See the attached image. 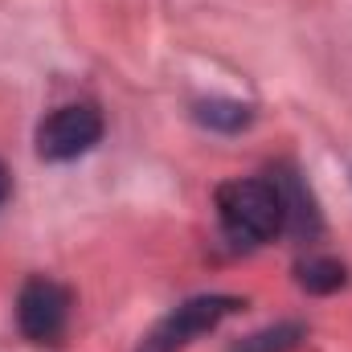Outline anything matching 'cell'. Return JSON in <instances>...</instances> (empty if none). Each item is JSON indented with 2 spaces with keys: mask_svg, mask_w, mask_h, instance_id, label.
Here are the masks:
<instances>
[{
  "mask_svg": "<svg viewBox=\"0 0 352 352\" xmlns=\"http://www.w3.org/2000/svg\"><path fill=\"white\" fill-rule=\"evenodd\" d=\"M266 176H270V184H274V192L283 201V234H291L295 242H311L324 230V217L316 209V197H311L307 180L291 164H274Z\"/></svg>",
  "mask_w": 352,
  "mask_h": 352,
  "instance_id": "5",
  "label": "cell"
},
{
  "mask_svg": "<svg viewBox=\"0 0 352 352\" xmlns=\"http://www.w3.org/2000/svg\"><path fill=\"white\" fill-rule=\"evenodd\" d=\"M8 192H12V176H8V168L0 164V205L8 201Z\"/></svg>",
  "mask_w": 352,
  "mask_h": 352,
  "instance_id": "9",
  "label": "cell"
},
{
  "mask_svg": "<svg viewBox=\"0 0 352 352\" xmlns=\"http://www.w3.org/2000/svg\"><path fill=\"white\" fill-rule=\"evenodd\" d=\"M303 340H307V328L299 320H283V324H270L263 332L242 336L230 352H295Z\"/></svg>",
  "mask_w": 352,
  "mask_h": 352,
  "instance_id": "8",
  "label": "cell"
},
{
  "mask_svg": "<svg viewBox=\"0 0 352 352\" xmlns=\"http://www.w3.org/2000/svg\"><path fill=\"white\" fill-rule=\"evenodd\" d=\"M16 324L33 344H58L70 324V291L45 274L25 278L16 295Z\"/></svg>",
  "mask_w": 352,
  "mask_h": 352,
  "instance_id": "4",
  "label": "cell"
},
{
  "mask_svg": "<svg viewBox=\"0 0 352 352\" xmlns=\"http://www.w3.org/2000/svg\"><path fill=\"white\" fill-rule=\"evenodd\" d=\"M213 205H217V221H221L226 242H234L238 250L266 246L283 234V201H278L270 176L221 180L213 192Z\"/></svg>",
  "mask_w": 352,
  "mask_h": 352,
  "instance_id": "1",
  "label": "cell"
},
{
  "mask_svg": "<svg viewBox=\"0 0 352 352\" xmlns=\"http://www.w3.org/2000/svg\"><path fill=\"white\" fill-rule=\"evenodd\" d=\"M98 140H102V115H98V107L70 102V107H58V111H50L41 119V127H37V156L50 160V164L78 160V156H87Z\"/></svg>",
  "mask_w": 352,
  "mask_h": 352,
  "instance_id": "3",
  "label": "cell"
},
{
  "mask_svg": "<svg viewBox=\"0 0 352 352\" xmlns=\"http://www.w3.org/2000/svg\"><path fill=\"white\" fill-rule=\"evenodd\" d=\"M238 311H246V299H238V295H192V299H184L180 307H173V311L140 340L135 352H184L197 336L213 332L221 320H230V316H238Z\"/></svg>",
  "mask_w": 352,
  "mask_h": 352,
  "instance_id": "2",
  "label": "cell"
},
{
  "mask_svg": "<svg viewBox=\"0 0 352 352\" xmlns=\"http://www.w3.org/2000/svg\"><path fill=\"white\" fill-rule=\"evenodd\" d=\"M295 278H299V287L307 295H332V291H340L349 283V270H344L340 258L311 254V258H303V263L295 266Z\"/></svg>",
  "mask_w": 352,
  "mask_h": 352,
  "instance_id": "7",
  "label": "cell"
},
{
  "mask_svg": "<svg viewBox=\"0 0 352 352\" xmlns=\"http://www.w3.org/2000/svg\"><path fill=\"white\" fill-rule=\"evenodd\" d=\"M192 119L209 131H221V135H238L254 123V107L250 102H238V98H205L192 107Z\"/></svg>",
  "mask_w": 352,
  "mask_h": 352,
  "instance_id": "6",
  "label": "cell"
}]
</instances>
